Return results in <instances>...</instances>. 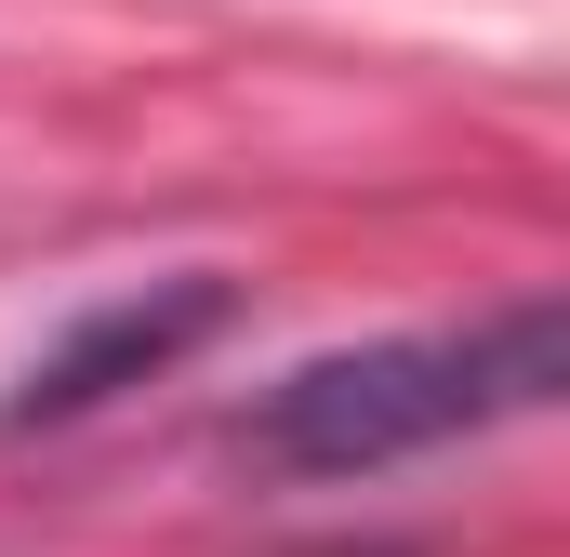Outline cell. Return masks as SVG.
I'll return each instance as SVG.
<instances>
[{
    "label": "cell",
    "mask_w": 570,
    "mask_h": 557,
    "mask_svg": "<svg viewBox=\"0 0 570 557\" xmlns=\"http://www.w3.org/2000/svg\"><path fill=\"white\" fill-rule=\"evenodd\" d=\"M558 372H570L558 292H504L478 319L332 345V359L279 372V385H253L226 412V465H253V478H385L412 451H451V438H491V424L544 412Z\"/></svg>",
    "instance_id": "obj_1"
},
{
    "label": "cell",
    "mask_w": 570,
    "mask_h": 557,
    "mask_svg": "<svg viewBox=\"0 0 570 557\" xmlns=\"http://www.w3.org/2000/svg\"><path fill=\"white\" fill-rule=\"evenodd\" d=\"M239 319V292L213 266H186V278H146V292H107L67 345H40L27 359V385L0 399V438H40V424H80V412H107L120 385H159L173 359H199L213 332Z\"/></svg>",
    "instance_id": "obj_2"
}]
</instances>
